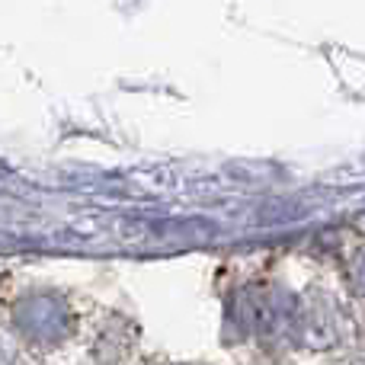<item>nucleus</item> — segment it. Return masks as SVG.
Listing matches in <instances>:
<instances>
[{
    "label": "nucleus",
    "instance_id": "1",
    "mask_svg": "<svg viewBox=\"0 0 365 365\" xmlns=\"http://www.w3.org/2000/svg\"><path fill=\"white\" fill-rule=\"evenodd\" d=\"M81 327L71 302L55 289H32L10 311V336L19 349H55Z\"/></svg>",
    "mask_w": 365,
    "mask_h": 365
},
{
    "label": "nucleus",
    "instance_id": "2",
    "mask_svg": "<svg viewBox=\"0 0 365 365\" xmlns=\"http://www.w3.org/2000/svg\"><path fill=\"white\" fill-rule=\"evenodd\" d=\"M0 365H19V346L13 343V336L0 334Z\"/></svg>",
    "mask_w": 365,
    "mask_h": 365
}]
</instances>
